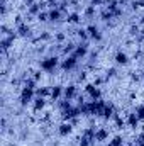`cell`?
I'll return each mask as SVG.
<instances>
[{
	"label": "cell",
	"mask_w": 144,
	"mask_h": 146,
	"mask_svg": "<svg viewBox=\"0 0 144 146\" xmlns=\"http://www.w3.org/2000/svg\"><path fill=\"white\" fill-rule=\"evenodd\" d=\"M58 65H61V63H59V58H58L56 54H53V56L44 58V60L41 61V70H42V72H48V73H53L56 70Z\"/></svg>",
	"instance_id": "1"
},
{
	"label": "cell",
	"mask_w": 144,
	"mask_h": 146,
	"mask_svg": "<svg viewBox=\"0 0 144 146\" xmlns=\"http://www.w3.org/2000/svg\"><path fill=\"white\" fill-rule=\"evenodd\" d=\"M34 97H36V90H31V88L22 87V90H20V106L26 107L27 104L34 102Z\"/></svg>",
	"instance_id": "2"
},
{
	"label": "cell",
	"mask_w": 144,
	"mask_h": 146,
	"mask_svg": "<svg viewBox=\"0 0 144 146\" xmlns=\"http://www.w3.org/2000/svg\"><path fill=\"white\" fill-rule=\"evenodd\" d=\"M76 65H78V58H75L73 54H70V56H66L63 61H61V70L63 72H71V70H75L76 68Z\"/></svg>",
	"instance_id": "3"
},
{
	"label": "cell",
	"mask_w": 144,
	"mask_h": 146,
	"mask_svg": "<svg viewBox=\"0 0 144 146\" xmlns=\"http://www.w3.org/2000/svg\"><path fill=\"white\" fill-rule=\"evenodd\" d=\"M85 92L90 95L92 100H100V99H102V92H100V88H98L95 83H88V85L85 87Z\"/></svg>",
	"instance_id": "4"
},
{
	"label": "cell",
	"mask_w": 144,
	"mask_h": 146,
	"mask_svg": "<svg viewBox=\"0 0 144 146\" xmlns=\"http://www.w3.org/2000/svg\"><path fill=\"white\" fill-rule=\"evenodd\" d=\"M87 33H88V36H90L92 41H97V42H100V41H102V33L98 31V27H97V26L90 24V26L87 27Z\"/></svg>",
	"instance_id": "5"
},
{
	"label": "cell",
	"mask_w": 144,
	"mask_h": 146,
	"mask_svg": "<svg viewBox=\"0 0 144 146\" xmlns=\"http://www.w3.org/2000/svg\"><path fill=\"white\" fill-rule=\"evenodd\" d=\"M76 95H78V90H76V85H75V83H70V85L63 90V99H66V100H73Z\"/></svg>",
	"instance_id": "6"
},
{
	"label": "cell",
	"mask_w": 144,
	"mask_h": 146,
	"mask_svg": "<svg viewBox=\"0 0 144 146\" xmlns=\"http://www.w3.org/2000/svg\"><path fill=\"white\" fill-rule=\"evenodd\" d=\"M88 54V42H80L78 46H76V49H75V53H73V56L75 58H85Z\"/></svg>",
	"instance_id": "7"
},
{
	"label": "cell",
	"mask_w": 144,
	"mask_h": 146,
	"mask_svg": "<svg viewBox=\"0 0 144 146\" xmlns=\"http://www.w3.org/2000/svg\"><path fill=\"white\" fill-rule=\"evenodd\" d=\"M73 131V124L71 122H66V121H63V124H59V127H58V134L59 136H70Z\"/></svg>",
	"instance_id": "8"
},
{
	"label": "cell",
	"mask_w": 144,
	"mask_h": 146,
	"mask_svg": "<svg viewBox=\"0 0 144 146\" xmlns=\"http://www.w3.org/2000/svg\"><path fill=\"white\" fill-rule=\"evenodd\" d=\"M114 61H115L117 65H120V66H126V65H129V56H127V53H124V51H117L115 56H114Z\"/></svg>",
	"instance_id": "9"
},
{
	"label": "cell",
	"mask_w": 144,
	"mask_h": 146,
	"mask_svg": "<svg viewBox=\"0 0 144 146\" xmlns=\"http://www.w3.org/2000/svg\"><path fill=\"white\" fill-rule=\"evenodd\" d=\"M15 33H17V36H20V37H26V39H27V37H31V36H32V29H31V27H29V26H27L26 22H24L22 26H19V27H15Z\"/></svg>",
	"instance_id": "10"
},
{
	"label": "cell",
	"mask_w": 144,
	"mask_h": 146,
	"mask_svg": "<svg viewBox=\"0 0 144 146\" xmlns=\"http://www.w3.org/2000/svg\"><path fill=\"white\" fill-rule=\"evenodd\" d=\"M65 15H66V14H63L59 9H51V10H49V21H51V22H61V21L65 19Z\"/></svg>",
	"instance_id": "11"
},
{
	"label": "cell",
	"mask_w": 144,
	"mask_h": 146,
	"mask_svg": "<svg viewBox=\"0 0 144 146\" xmlns=\"http://www.w3.org/2000/svg\"><path fill=\"white\" fill-rule=\"evenodd\" d=\"M107 139H108V129L98 127V129L95 131V141H97V143H104V141H107Z\"/></svg>",
	"instance_id": "12"
},
{
	"label": "cell",
	"mask_w": 144,
	"mask_h": 146,
	"mask_svg": "<svg viewBox=\"0 0 144 146\" xmlns=\"http://www.w3.org/2000/svg\"><path fill=\"white\" fill-rule=\"evenodd\" d=\"M44 5H46L44 2H41V3H36V2H34V3H31V5H29V15H36V17H37V15L42 12Z\"/></svg>",
	"instance_id": "13"
},
{
	"label": "cell",
	"mask_w": 144,
	"mask_h": 146,
	"mask_svg": "<svg viewBox=\"0 0 144 146\" xmlns=\"http://www.w3.org/2000/svg\"><path fill=\"white\" fill-rule=\"evenodd\" d=\"M63 87L61 85H54L53 88H51V100H59L61 97H63Z\"/></svg>",
	"instance_id": "14"
},
{
	"label": "cell",
	"mask_w": 144,
	"mask_h": 146,
	"mask_svg": "<svg viewBox=\"0 0 144 146\" xmlns=\"http://www.w3.org/2000/svg\"><path fill=\"white\" fill-rule=\"evenodd\" d=\"M139 117L136 115V112H131L129 115H127V124H129V127H132V129H136V127H139Z\"/></svg>",
	"instance_id": "15"
},
{
	"label": "cell",
	"mask_w": 144,
	"mask_h": 146,
	"mask_svg": "<svg viewBox=\"0 0 144 146\" xmlns=\"http://www.w3.org/2000/svg\"><path fill=\"white\" fill-rule=\"evenodd\" d=\"M115 114H117V112H115V109H114V106H112V104H107V106H105V109H104L102 117H104V119H112Z\"/></svg>",
	"instance_id": "16"
},
{
	"label": "cell",
	"mask_w": 144,
	"mask_h": 146,
	"mask_svg": "<svg viewBox=\"0 0 144 146\" xmlns=\"http://www.w3.org/2000/svg\"><path fill=\"white\" fill-rule=\"evenodd\" d=\"M36 97H51V88H48V87H39L36 88Z\"/></svg>",
	"instance_id": "17"
},
{
	"label": "cell",
	"mask_w": 144,
	"mask_h": 146,
	"mask_svg": "<svg viewBox=\"0 0 144 146\" xmlns=\"http://www.w3.org/2000/svg\"><path fill=\"white\" fill-rule=\"evenodd\" d=\"M32 104H34V110H42L44 106H46V99L44 97H36Z\"/></svg>",
	"instance_id": "18"
},
{
	"label": "cell",
	"mask_w": 144,
	"mask_h": 146,
	"mask_svg": "<svg viewBox=\"0 0 144 146\" xmlns=\"http://www.w3.org/2000/svg\"><path fill=\"white\" fill-rule=\"evenodd\" d=\"M36 83L37 82L32 76H27V78L24 80V87H26V88H31V90H36Z\"/></svg>",
	"instance_id": "19"
},
{
	"label": "cell",
	"mask_w": 144,
	"mask_h": 146,
	"mask_svg": "<svg viewBox=\"0 0 144 146\" xmlns=\"http://www.w3.org/2000/svg\"><path fill=\"white\" fill-rule=\"evenodd\" d=\"M83 15H85L87 19H92V17L95 15V7H93V5H87L85 10H83Z\"/></svg>",
	"instance_id": "20"
},
{
	"label": "cell",
	"mask_w": 144,
	"mask_h": 146,
	"mask_svg": "<svg viewBox=\"0 0 144 146\" xmlns=\"http://www.w3.org/2000/svg\"><path fill=\"white\" fill-rule=\"evenodd\" d=\"M80 19H81V15H80L78 12H73V14H70V15L66 17V21H68L70 24H78V22H80Z\"/></svg>",
	"instance_id": "21"
},
{
	"label": "cell",
	"mask_w": 144,
	"mask_h": 146,
	"mask_svg": "<svg viewBox=\"0 0 144 146\" xmlns=\"http://www.w3.org/2000/svg\"><path fill=\"white\" fill-rule=\"evenodd\" d=\"M129 34H131L132 37H139V36H141V26H137V24L131 26V29H129Z\"/></svg>",
	"instance_id": "22"
},
{
	"label": "cell",
	"mask_w": 144,
	"mask_h": 146,
	"mask_svg": "<svg viewBox=\"0 0 144 146\" xmlns=\"http://www.w3.org/2000/svg\"><path fill=\"white\" fill-rule=\"evenodd\" d=\"M76 36L80 37V39H81L83 42H87V41L90 39V36H88V33H87V29H78V31H76Z\"/></svg>",
	"instance_id": "23"
},
{
	"label": "cell",
	"mask_w": 144,
	"mask_h": 146,
	"mask_svg": "<svg viewBox=\"0 0 144 146\" xmlns=\"http://www.w3.org/2000/svg\"><path fill=\"white\" fill-rule=\"evenodd\" d=\"M134 112H136V115L139 117V121H143V122H144V106H143V104L136 106V109H134Z\"/></svg>",
	"instance_id": "24"
},
{
	"label": "cell",
	"mask_w": 144,
	"mask_h": 146,
	"mask_svg": "<svg viewBox=\"0 0 144 146\" xmlns=\"http://www.w3.org/2000/svg\"><path fill=\"white\" fill-rule=\"evenodd\" d=\"M108 145L110 146H124V139H122V136H114Z\"/></svg>",
	"instance_id": "25"
},
{
	"label": "cell",
	"mask_w": 144,
	"mask_h": 146,
	"mask_svg": "<svg viewBox=\"0 0 144 146\" xmlns=\"http://www.w3.org/2000/svg\"><path fill=\"white\" fill-rule=\"evenodd\" d=\"M92 145H93L92 139H88V138H85V136L80 138V146H92Z\"/></svg>",
	"instance_id": "26"
},
{
	"label": "cell",
	"mask_w": 144,
	"mask_h": 146,
	"mask_svg": "<svg viewBox=\"0 0 144 146\" xmlns=\"http://www.w3.org/2000/svg\"><path fill=\"white\" fill-rule=\"evenodd\" d=\"M37 21H41V22H46V21H49V12H41V14L37 15Z\"/></svg>",
	"instance_id": "27"
},
{
	"label": "cell",
	"mask_w": 144,
	"mask_h": 146,
	"mask_svg": "<svg viewBox=\"0 0 144 146\" xmlns=\"http://www.w3.org/2000/svg\"><path fill=\"white\" fill-rule=\"evenodd\" d=\"M141 7H144V0H132V9L134 10H137Z\"/></svg>",
	"instance_id": "28"
},
{
	"label": "cell",
	"mask_w": 144,
	"mask_h": 146,
	"mask_svg": "<svg viewBox=\"0 0 144 146\" xmlns=\"http://www.w3.org/2000/svg\"><path fill=\"white\" fill-rule=\"evenodd\" d=\"M115 73H117V70H115V68H108L107 70V73H105V78H112V76H115Z\"/></svg>",
	"instance_id": "29"
},
{
	"label": "cell",
	"mask_w": 144,
	"mask_h": 146,
	"mask_svg": "<svg viewBox=\"0 0 144 146\" xmlns=\"http://www.w3.org/2000/svg\"><path fill=\"white\" fill-rule=\"evenodd\" d=\"M49 39H51V34H49L48 31H44V33L39 36V41H49Z\"/></svg>",
	"instance_id": "30"
},
{
	"label": "cell",
	"mask_w": 144,
	"mask_h": 146,
	"mask_svg": "<svg viewBox=\"0 0 144 146\" xmlns=\"http://www.w3.org/2000/svg\"><path fill=\"white\" fill-rule=\"evenodd\" d=\"M54 39H56L58 42H63V41L66 39V36H65L63 33H56V34H54Z\"/></svg>",
	"instance_id": "31"
},
{
	"label": "cell",
	"mask_w": 144,
	"mask_h": 146,
	"mask_svg": "<svg viewBox=\"0 0 144 146\" xmlns=\"http://www.w3.org/2000/svg\"><path fill=\"white\" fill-rule=\"evenodd\" d=\"M104 2H105V0H92V2H90V5H93V7H97V5H102Z\"/></svg>",
	"instance_id": "32"
},
{
	"label": "cell",
	"mask_w": 144,
	"mask_h": 146,
	"mask_svg": "<svg viewBox=\"0 0 144 146\" xmlns=\"http://www.w3.org/2000/svg\"><path fill=\"white\" fill-rule=\"evenodd\" d=\"M42 70H39V72H36L34 73V76H32V78H34V80H36V82H39V80H41V76H42Z\"/></svg>",
	"instance_id": "33"
},
{
	"label": "cell",
	"mask_w": 144,
	"mask_h": 146,
	"mask_svg": "<svg viewBox=\"0 0 144 146\" xmlns=\"http://www.w3.org/2000/svg\"><path fill=\"white\" fill-rule=\"evenodd\" d=\"M137 41H139V42H144V34H141V36L137 37Z\"/></svg>",
	"instance_id": "34"
},
{
	"label": "cell",
	"mask_w": 144,
	"mask_h": 146,
	"mask_svg": "<svg viewBox=\"0 0 144 146\" xmlns=\"http://www.w3.org/2000/svg\"><path fill=\"white\" fill-rule=\"evenodd\" d=\"M24 2H26V3H29V5H31V3H34V0H24Z\"/></svg>",
	"instance_id": "35"
},
{
	"label": "cell",
	"mask_w": 144,
	"mask_h": 146,
	"mask_svg": "<svg viewBox=\"0 0 144 146\" xmlns=\"http://www.w3.org/2000/svg\"><path fill=\"white\" fill-rule=\"evenodd\" d=\"M139 26H144V17H141V22H139Z\"/></svg>",
	"instance_id": "36"
},
{
	"label": "cell",
	"mask_w": 144,
	"mask_h": 146,
	"mask_svg": "<svg viewBox=\"0 0 144 146\" xmlns=\"http://www.w3.org/2000/svg\"><path fill=\"white\" fill-rule=\"evenodd\" d=\"M143 78H144V73H143Z\"/></svg>",
	"instance_id": "37"
}]
</instances>
